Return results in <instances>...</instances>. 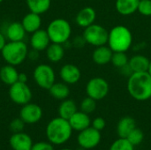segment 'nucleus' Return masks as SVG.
<instances>
[{
	"label": "nucleus",
	"instance_id": "nucleus-33",
	"mask_svg": "<svg viewBox=\"0 0 151 150\" xmlns=\"http://www.w3.org/2000/svg\"><path fill=\"white\" fill-rule=\"evenodd\" d=\"M25 124L26 123L20 118H17L11 121L9 127H10V130L12 132V133H20V132H23L25 128Z\"/></svg>",
	"mask_w": 151,
	"mask_h": 150
},
{
	"label": "nucleus",
	"instance_id": "nucleus-15",
	"mask_svg": "<svg viewBox=\"0 0 151 150\" xmlns=\"http://www.w3.org/2000/svg\"><path fill=\"white\" fill-rule=\"evenodd\" d=\"M71 127L73 131L81 132L89 126H91V119L88 114L77 111L69 119H68Z\"/></svg>",
	"mask_w": 151,
	"mask_h": 150
},
{
	"label": "nucleus",
	"instance_id": "nucleus-24",
	"mask_svg": "<svg viewBox=\"0 0 151 150\" xmlns=\"http://www.w3.org/2000/svg\"><path fill=\"white\" fill-rule=\"evenodd\" d=\"M45 51L48 60L51 63H58L61 61L65 56V49L63 47V44L59 43L51 42L45 50Z\"/></svg>",
	"mask_w": 151,
	"mask_h": 150
},
{
	"label": "nucleus",
	"instance_id": "nucleus-13",
	"mask_svg": "<svg viewBox=\"0 0 151 150\" xmlns=\"http://www.w3.org/2000/svg\"><path fill=\"white\" fill-rule=\"evenodd\" d=\"M59 76L63 82L72 85L77 83L81 77V72L79 67L73 64H66L63 65L59 72Z\"/></svg>",
	"mask_w": 151,
	"mask_h": 150
},
{
	"label": "nucleus",
	"instance_id": "nucleus-29",
	"mask_svg": "<svg viewBox=\"0 0 151 150\" xmlns=\"http://www.w3.org/2000/svg\"><path fill=\"white\" fill-rule=\"evenodd\" d=\"M109 150H134V146L127 139L119 138L111 145Z\"/></svg>",
	"mask_w": 151,
	"mask_h": 150
},
{
	"label": "nucleus",
	"instance_id": "nucleus-38",
	"mask_svg": "<svg viewBox=\"0 0 151 150\" xmlns=\"http://www.w3.org/2000/svg\"><path fill=\"white\" fill-rule=\"evenodd\" d=\"M27 75L25 72H20L19 73V78H18V81L19 82H23V83H27Z\"/></svg>",
	"mask_w": 151,
	"mask_h": 150
},
{
	"label": "nucleus",
	"instance_id": "nucleus-35",
	"mask_svg": "<svg viewBox=\"0 0 151 150\" xmlns=\"http://www.w3.org/2000/svg\"><path fill=\"white\" fill-rule=\"evenodd\" d=\"M105 126H106V122H105V120H104L103 118H101V117H97V118H96L93 121H91V126L94 127L95 129L100 131V132H101L102 130L104 129Z\"/></svg>",
	"mask_w": 151,
	"mask_h": 150
},
{
	"label": "nucleus",
	"instance_id": "nucleus-14",
	"mask_svg": "<svg viewBox=\"0 0 151 150\" xmlns=\"http://www.w3.org/2000/svg\"><path fill=\"white\" fill-rule=\"evenodd\" d=\"M50 39L49 37V34L47 33V30L44 29H39L34 33H32V35L30 37V45L32 49L40 51L45 50L48 46L50 44Z\"/></svg>",
	"mask_w": 151,
	"mask_h": 150
},
{
	"label": "nucleus",
	"instance_id": "nucleus-42",
	"mask_svg": "<svg viewBox=\"0 0 151 150\" xmlns=\"http://www.w3.org/2000/svg\"><path fill=\"white\" fill-rule=\"evenodd\" d=\"M81 150H85V149H81Z\"/></svg>",
	"mask_w": 151,
	"mask_h": 150
},
{
	"label": "nucleus",
	"instance_id": "nucleus-6",
	"mask_svg": "<svg viewBox=\"0 0 151 150\" xmlns=\"http://www.w3.org/2000/svg\"><path fill=\"white\" fill-rule=\"evenodd\" d=\"M82 36L87 43L95 47H99L108 43L109 32L103 26L94 23L85 27Z\"/></svg>",
	"mask_w": 151,
	"mask_h": 150
},
{
	"label": "nucleus",
	"instance_id": "nucleus-34",
	"mask_svg": "<svg viewBox=\"0 0 151 150\" xmlns=\"http://www.w3.org/2000/svg\"><path fill=\"white\" fill-rule=\"evenodd\" d=\"M31 150H55L53 144L50 141H39L33 144Z\"/></svg>",
	"mask_w": 151,
	"mask_h": 150
},
{
	"label": "nucleus",
	"instance_id": "nucleus-8",
	"mask_svg": "<svg viewBox=\"0 0 151 150\" xmlns=\"http://www.w3.org/2000/svg\"><path fill=\"white\" fill-rule=\"evenodd\" d=\"M110 91V86L107 80L102 77H95L88 80L86 85L87 95L96 101L102 100L107 96Z\"/></svg>",
	"mask_w": 151,
	"mask_h": 150
},
{
	"label": "nucleus",
	"instance_id": "nucleus-41",
	"mask_svg": "<svg viewBox=\"0 0 151 150\" xmlns=\"http://www.w3.org/2000/svg\"><path fill=\"white\" fill-rule=\"evenodd\" d=\"M3 1H4V0H0V4H1V3H2Z\"/></svg>",
	"mask_w": 151,
	"mask_h": 150
},
{
	"label": "nucleus",
	"instance_id": "nucleus-4",
	"mask_svg": "<svg viewBox=\"0 0 151 150\" xmlns=\"http://www.w3.org/2000/svg\"><path fill=\"white\" fill-rule=\"evenodd\" d=\"M28 51L27 45L24 41L8 42L1 50V54L4 60L8 65L16 66L22 64L27 58Z\"/></svg>",
	"mask_w": 151,
	"mask_h": 150
},
{
	"label": "nucleus",
	"instance_id": "nucleus-39",
	"mask_svg": "<svg viewBox=\"0 0 151 150\" xmlns=\"http://www.w3.org/2000/svg\"><path fill=\"white\" fill-rule=\"evenodd\" d=\"M148 72L150 74L151 76V60H150V66H149V70H148Z\"/></svg>",
	"mask_w": 151,
	"mask_h": 150
},
{
	"label": "nucleus",
	"instance_id": "nucleus-36",
	"mask_svg": "<svg viewBox=\"0 0 151 150\" xmlns=\"http://www.w3.org/2000/svg\"><path fill=\"white\" fill-rule=\"evenodd\" d=\"M38 57H39V51L38 50H35L34 49H32V50H29L28 51V54H27V58H29L30 60H37L38 59Z\"/></svg>",
	"mask_w": 151,
	"mask_h": 150
},
{
	"label": "nucleus",
	"instance_id": "nucleus-19",
	"mask_svg": "<svg viewBox=\"0 0 151 150\" xmlns=\"http://www.w3.org/2000/svg\"><path fill=\"white\" fill-rule=\"evenodd\" d=\"M113 51L109 46L103 45L99 47H96V50L93 51L92 59L98 65H107L111 61Z\"/></svg>",
	"mask_w": 151,
	"mask_h": 150
},
{
	"label": "nucleus",
	"instance_id": "nucleus-7",
	"mask_svg": "<svg viewBox=\"0 0 151 150\" xmlns=\"http://www.w3.org/2000/svg\"><path fill=\"white\" fill-rule=\"evenodd\" d=\"M33 77L38 87L43 89H50L56 82V74L54 69L46 64L37 65L33 72Z\"/></svg>",
	"mask_w": 151,
	"mask_h": 150
},
{
	"label": "nucleus",
	"instance_id": "nucleus-17",
	"mask_svg": "<svg viewBox=\"0 0 151 150\" xmlns=\"http://www.w3.org/2000/svg\"><path fill=\"white\" fill-rule=\"evenodd\" d=\"M26 30L24 29L21 22H12L10 23L5 29L4 35L9 42H21L24 41L26 35Z\"/></svg>",
	"mask_w": 151,
	"mask_h": 150
},
{
	"label": "nucleus",
	"instance_id": "nucleus-2",
	"mask_svg": "<svg viewBox=\"0 0 151 150\" xmlns=\"http://www.w3.org/2000/svg\"><path fill=\"white\" fill-rule=\"evenodd\" d=\"M73 128L67 119L58 117L51 119L45 130L48 141L53 145H62L67 142L72 137Z\"/></svg>",
	"mask_w": 151,
	"mask_h": 150
},
{
	"label": "nucleus",
	"instance_id": "nucleus-32",
	"mask_svg": "<svg viewBox=\"0 0 151 150\" xmlns=\"http://www.w3.org/2000/svg\"><path fill=\"white\" fill-rule=\"evenodd\" d=\"M137 11L143 16H151V0H140Z\"/></svg>",
	"mask_w": 151,
	"mask_h": 150
},
{
	"label": "nucleus",
	"instance_id": "nucleus-40",
	"mask_svg": "<svg viewBox=\"0 0 151 150\" xmlns=\"http://www.w3.org/2000/svg\"><path fill=\"white\" fill-rule=\"evenodd\" d=\"M59 150H73V149H59Z\"/></svg>",
	"mask_w": 151,
	"mask_h": 150
},
{
	"label": "nucleus",
	"instance_id": "nucleus-28",
	"mask_svg": "<svg viewBox=\"0 0 151 150\" xmlns=\"http://www.w3.org/2000/svg\"><path fill=\"white\" fill-rule=\"evenodd\" d=\"M111 62L112 63V65L115 67L122 69V68L126 67L128 65L129 59H128L127 55L126 54V52L116 51V52H113Z\"/></svg>",
	"mask_w": 151,
	"mask_h": 150
},
{
	"label": "nucleus",
	"instance_id": "nucleus-25",
	"mask_svg": "<svg viewBox=\"0 0 151 150\" xmlns=\"http://www.w3.org/2000/svg\"><path fill=\"white\" fill-rule=\"evenodd\" d=\"M50 95L59 101L67 99L70 95V88L68 84L65 82H55L49 89Z\"/></svg>",
	"mask_w": 151,
	"mask_h": 150
},
{
	"label": "nucleus",
	"instance_id": "nucleus-3",
	"mask_svg": "<svg viewBox=\"0 0 151 150\" xmlns=\"http://www.w3.org/2000/svg\"><path fill=\"white\" fill-rule=\"evenodd\" d=\"M133 42V35L129 28L125 26L119 25L111 29L109 32L108 46L113 52H127Z\"/></svg>",
	"mask_w": 151,
	"mask_h": 150
},
{
	"label": "nucleus",
	"instance_id": "nucleus-20",
	"mask_svg": "<svg viewBox=\"0 0 151 150\" xmlns=\"http://www.w3.org/2000/svg\"><path fill=\"white\" fill-rule=\"evenodd\" d=\"M150 60L143 55L133 56L128 62V66L132 72H148Z\"/></svg>",
	"mask_w": 151,
	"mask_h": 150
},
{
	"label": "nucleus",
	"instance_id": "nucleus-9",
	"mask_svg": "<svg viewBox=\"0 0 151 150\" xmlns=\"http://www.w3.org/2000/svg\"><path fill=\"white\" fill-rule=\"evenodd\" d=\"M10 99L18 105H25L32 99V91L27 83L17 81L10 86Z\"/></svg>",
	"mask_w": 151,
	"mask_h": 150
},
{
	"label": "nucleus",
	"instance_id": "nucleus-30",
	"mask_svg": "<svg viewBox=\"0 0 151 150\" xmlns=\"http://www.w3.org/2000/svg\"><path fill=\"white\" fill-rule=\"evenodd\" d=\"M126 139H127V140L135 147V146L140 145V144L142 142V141H143V139H144V133H143V132H142L140 128L135 127V128L128 134V136H127Z\"/></svg>",
	"mask_w": 151,
	"mask_h": 150
},
{
	"label": "nucleus",
	"instance_id": "nucleus-26",
	"mask_svg": "<svg viewBox=\"0 0 151 150\" xmlns=\"http://www.w3.org/2000/svg\"><path fill=\"white\" fill-rule=\"evenodd\" d=\"M77 105L74 101L71 99H65L61 102L58 106V115L60 118L65 119H69L76 111H77Z\"/></svg>",
	"mask_w": 151,
	"mask_h": 150
},
{
	"label": "nucleus",
	"instance_id": "nucleus-37",
	"mask_svg": "<svg viewBox=\"0 0 151 150\" xmlns=\"http://www.w3.org/2000/svg\"><path fill=\"white\" fill-rule=\"evenodd\" d=\"M6 43H7V42H6V36L4 34L0 33V51L4 49V47L5 46Z\"/></svg>",
	"mask_w": 151,
	"mask_h": 150
},
{
	"label": "nucleus",
	"instance_id": "nucleus-31",
	"mask_svg": "<svg viewBox=\"0 0 151 150\" xmlns=\"http://www.w3.org/2000/svg\"><path fill=\"white\" fill-rule=\"evenodd\" d=\"M80 107H81V111H83L87 114H90L96 108V101L89 96H87L86 98H84L81 101Z\"/></svg>",
	"mask_w": 151,
	"mask_h": 150
},
{
	"label": "nucleus",
	"instance_id": "nucleus-23",
	"mask_svg": "<svg viewBox=\"0 0 151 150\" xmlns=\"http://www.w3.org/2000/svg\"><path fill=\"white\" fill-rule=\"evenodd\" d=\"M136 127V122L132 117L122 118L117 126V133L119 138H127L128 134Z\"/></svg>",
	"mask_w": 151,
	"mask_h": 150
},
{
	"label": "nucleus",
	"instance_id": "nucleus-16",
	"mask_svg": "<svg viewBox=\"0 0 151 150\" xmlns=\"http://www.w3.org/2000/svg\"><path fill=\"white\" fill-rule=\"evenodd\" d=\"M96 18V12L91 6H86L82 8L76 15L75 21L79 27H87L95 23Z\"/></svg>",
	"mask_w": 151,
	"mask_h": 150
},
{
	"label": "nucleus",
	"instance_id": "nucleus-5",
	"mask_svg": "<svg viewBox=\"0 0 151 150\" xmlns=\"http://www.w3.org/2000/svg\"><path fill=\"white\" fill-rule=\"evenodd\" d=\"M46 30L50 42L53 43L64 44L68 42L72 34V27L70 23L62 18L51 20Z\"/></svg>",
	"mask_w": 151,
	"mask_h": 150
},
{
	"label": "nucleus",
	"instance_id": "nucleus-1",
	"mask_svg": "<svg viewBox=\"0 0 151 150\" xmlns=\"http://www.w3.org/2000/svg\"><path fill=\"white\" fill-rule=\"evenodd\" d=\"M127 88L135 100L143 102L151 98V76L148 72H133L127 80Z\"/></svg>",
	"mask_w": 151,
	"mask_h": 150
},
{
	"label": "nucleus",
	"instance_id": "nucleus-11",
	"mask_svg": "<svg viewBox=\"0 0 151 150\" xmlns=\"http://www.w3.org/2000/svg\"><path fill=\"white\" fill-rule=\"evenodd\" d=\"M19 118L28 125L39 122L42 118V109L36 103H28L22 105L19 111Z\"/></svg>",
	"mask_w": 151,
	"mask_h": 150
},
{
	"label": "nucleus",
	"instance_id": "nucleus-18",
	"mask_svg": "<svg viewBox=\"0 0 151 150\" xmlns=\"http://www.w3.org/2000/svg\"><path fill=\"white\" fill-rule=\"evenodd\" d=\"M21 24L27 33L32 34L41 28L42 26L41 15L33 11H29L23 17L21 20Z\"/></svg>",
	"mask_w": 151,
	"mask_h": 150
},
{
	"label": "nucleus",
	"instance_id": "nucleus-10",
	"mask_svg": "<svg viewBox=\"0 0 151 150\" xmlns=\"http://www.w3.org/2000/svg\"><path fill=\"white\" fill-rule=\"evenodd\" d=\"M101 132L92 126H89L79 132L77 136V142L81 149L89 150L97 147L101 141Z\"/></svg>",
	"mask_w": 151,
	"mask_h": 150
},
{
	"label": "nucleus",
	"instance_id": "nucleus-27",
	"mask_svg": "<svg viewBox=\"0 0 151 150\" xmlns=\"http://www.w3.org/2000/svg\"><path fill=\"white\" fill-rule=\"evenodd\" d=\"M26 3L30 11L40 15L49 11L51 5V0H26Z\"/></svg>",
	"mask_w": 151,
	"mask_h": 150
},
{
	"label": "nucleus",
	"instance_id": "nucleus-21",
	"mask_svg": "<svg viewBox=\"0 0 151 150\" xmlns=\"http://www.w3.org/2000/svg\"><path fill=\"white\" fill-rule=\"evenodd\" d=\"M139 2L140 0H117L116 10L123 16H129L137 11Z\"/></svg>",
	"mask_w": 151,
	"mask_h": 150
},
{
	"label": "nucleus",
	"instance_id": "nucleus-22",
	"mask_svg": "<svg viewBox=\"0 0 151 150\" xmlns=\"http://www.w3.org/2000/svg\"><path fill=\"white\" fill-rule=\"evenodd\" d=\"M19 72L14 65H6L0 69V80L4 84L11 86L18 81Z\"/></svg>",
	"mask_w": 151,
	"mask_h": 150
},
{
	"label": "nucleus",
	"instance_id": "nucleus-12",
	"mask_svg": "<svg viewBox=\"0 0 151 150\" xmlns=\"http://www.w3.org/2000/svg\"><path fill=\"white\" fill-rule=\"evenodd\" d=\"M9 144L12 150H31L34 143L27 133L20 132L12 133L10 137Z\"/></svg>",
	"mask_w": 151,
	"mask_h": 150
}]
</instances>
